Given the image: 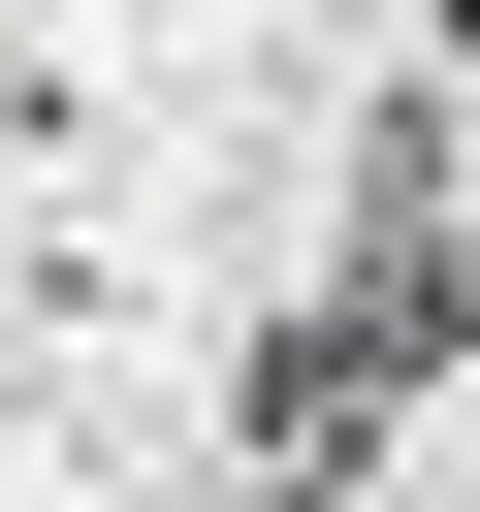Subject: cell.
Here are the masks:
<instances>
[{
    "label": "cell",
    "mask_w": 480,
    "mask_h": 512,
    "mask_svg": "<svg viewBox=\"0 0 480 512\" xmlns=\"http://www.w3.org/2000/svg\"><path fill=\"white\" fill-rule=\"evenodd\" d=\"M448 352H480V96H384L352 192H320V288L256 320V512H320Z\"/></svg>",
    "instance_id": "obj_1"
}]
</instances>
